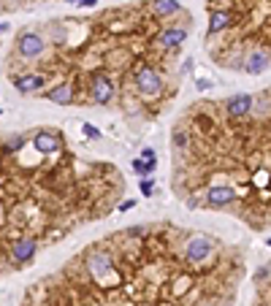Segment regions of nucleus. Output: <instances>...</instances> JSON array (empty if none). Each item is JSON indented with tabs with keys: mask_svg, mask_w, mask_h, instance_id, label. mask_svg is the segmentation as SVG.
I'll return each instance as SVG.
<instances>
[{
	"mask_svg": "<svg viewBox=\"0 0 271 306\" xmlns=\"http://www.w3.org/2000/svg\"><path fill=\"white\" fill-rule=\"evenodd\" d=\"M174 144H176V147H184V144H187V136H184V133H174Z\"/></svg>",
	"mask_w": 271,
	"mask_h": 306,
	"instance_id": "nucleus-21",
	"label": "nucleus"
},
{
	"mask_svg": "<svg viewBox=\"0 0 271 306\" xmlns=\"http://www.w3.org/2000/svg\"><path fill=\"white\" fill-rule=\"evenodd\" d=\"M14 84L19 92H36L44 87V76H19V79H14Z\"/></svg>",
	"mask_w": 271,
	"mask_h": 306,
	"instance_id": "nucleus-12",
	"label": "nucleus"
},
{
	"mask_svg": "<svg viewBox=\"0 0 271 306\" xmlns=\"http://www.w3.org/2000/svg\"><path fill=\"white\" fill-rule=\"evenodd\" d=\"M195 87L198 90H212V82L209 79H195Z\"/></svg>",
	"mask_w": 271,
	"mask_h": 306,
	"instance_id": "nucleus-22",
	"label": "nucleus"
},
{
	"mask_svg": "<svg viewBox=\"0 0 271 306\" xmlns=\"http://www.w3.org/2000/svg\"><path fill=\"white\" fill-rule=\"evenodd\" d=\"M133 206H136V201H133V198H130V201H122V204H119V211H130Z\"/></svg>",
	"mask_w": 271,
	"mask_h": 306,
	"instance_id": "nucleus-23",
	"label": "nucleus"
},
{
	"mask_svg": "<svg viewBox=\"0 0 271 306\" xmlns=\"http://www.w3.org/2000/svg\"><path fill=\"white\" fill-rule=\"evenodd\" d=\"M5 30H8V25H0V33H5Z\"/></svg>",
	"mask_w": 271,
	"mask_h": 306,
	"instance_id": "nucleus-27",
	"label": "nucleus"
},
{
	"mask_svg": "<svg viewBox=\"0 0 271 306\" xmlns=\"http://www.w3.org/2000/svg\"><path fill=\"white\" fill-rule=\"evenodd\" d=\"M184 38H187V30H184V27H168V30L160 33V46L171 49V46H179Z\"/></svg>",
	"mask_w": 271,
	"mask_h": 306,
	"instance_id": "nucleus-11",
	"label": "nucleus"
},
{
	"mask_svg": "<svg viewBox=\"0 0 271 306\" xmlns=\"http://www.w3.org/2000/svg\"><path fill=\"white\" fill-rule=\"evenodd\" d=\"M147 163V174H152L155 168H158V157H152V160H144Z\"/></svg>",
	"mask_w": 271,
	"mask_h": 306,
	"instance_id": "nucleus-24",
	"label": "nucleus"
},
{
	"mask_svg": "<svg viewBox=\"0 0 271 306\" xmlns=\"http://www.w3.org/2000/svg\"><path fill=\"white\" fill-rule=\"evenodd\" d=\"M44 38L38 36V33H22L19 38H16V49H19L22 57H38L44 54Z\"/></svg>",
	"mask_w": 271,
	"mask_h": 306,
	"instance_id": "nucleus-3",
	"label": "nucleus"
},
{
	"mask_svg": "<svg viewBox=\"0 0 271 306\" xmlns=\"http://www.w3.org/2000/svg\"><path fill=\"white\" fill-rule=\"evenodd\" d=\"M68 3H73V5H82V8H92V5L98 3V0H68Z\"/></svg>",
	"mask_w": 271,
	"mask_h": 306,
	"instance_id": "nucleus-20",
	"label": "nucleus"
},
{
	"mask_svg": "<svg viewBox=\"0 0 271 306\" xmlns=\"http://www.w3.org/2000/svg\"><path fill=\"white\" fill-rule=\"evenodd\" d=\"M136 87L144 92V95H158L160 90H163V82H160V76L152 71V68H138L136 71Z\"/></svg>",
	"mask_w": 271,
	"mask_h": 306,
	"instance_id": "nucleus-1",
	"label": "nucleus"
},
{
	"mask_svg": "<svg viewBox=\"0 0 271 306\" xmlns=\"http://www.w3.org/2000/svg\"><path fill=\"white\" fill-rule=\"evenodd\" d=\"M206 198H209V206L222 209V206H228V204H233V201H236V190L233 187H212Z\"/></svg>",
	"mask_w": 271,
	"mask_h": 306,
	"instance_id": "nucleus-7",
	"label": "nucleus"
},
{
	"mask_svg": "<svg viewBox=\"0 0 271 306\" xmlns=\"http://www.w3.org/2000/svg\"><path fill=\"white\" fill-rule=\"evenodd\" d=\"M0 114H3V111H0Z\"/></svg>",
	"mask_w": 271,
	"mask_h": 306,
	"instance_id": "nucleus-29",
	"label": "nucleus"
},
{
	"mask_svg": "<svg viewBox=\"0 0 271 306\" xmlns=\"http://www.w3.org/2000/svg\"><path fill=\"white\" fill-rule=\"evenodd\" d=\"M87 268H90L92 276H103L111 271V257H108L106 252H92L90 260H87Z\"/></svg>",
	"mask_w": 271,
	"mask_h": 306,
	"instance_id": "nucleus-8",
	"label": "nucleus"
},
{
	"mask_svg": "<svg viewBox=\"0 0 271 306\" xmlns=\"http://www.w3.org/2000/svg\"><path fill=\"white\" fill-rule=\"evenodd\" d=\"M141 157H144V160H152V157H155V152H152V149H144Z\"/></svg>",
	"mask_w": 271,
	"mask_h": 306,
	"instance_id": "nucleus-26",
	"label": "nucleus"
},
{
	"mask_svg": "<svg viewBox=\"0 0 271 306\" xmlns=\"http://www.w3.org/2000/svg\"><path fill=\"white\" fill-rule=\"evenodd\" d=\"M114 95V87L106 76H92V98L95 103H108Z\"/></svg>",
	"mask_w": 271,
	"mask_h": 306,
	"instance_id": "nucleus-6",
	"label": "nucleus"
},
{
	"mask_svg": "<svg viewBox=\"0 0 271 306\" xmlns=\"http://www.w3.org/2000/svg\"><path fill=\"white\" fill-rule=\"evenodd\" d=\"M33 255H36V241H33V239H19V241H14V260L27 263Z\"/></svg>",
	"mask_w": 271,
	"mask_h": 306,
	"instance_id": "nucleus-10",
	"label": "nucleus"
},
{
	"mask_svg": "<svg viewBox=\"0 0 271 306\" xmlns=\"http://www.w3.org/2000/svg\"><path fill=\"white\" fill-rule=\"evenodd\" d=\"M212 252V239H206V236H195V239L187 241V250H184V257H187V263H201L206 260Z\"/></svg>",
	"mask_w": 271,
	"mask_h": 306,
	"instance_id": "nucleus-2",
	"label": "nucleus"
},
{
	"mask_svg": "<svg viewBox=\"0 0 271 306\" xmlns=\"http://www.w3.org/2000/svg\"><path fill=\"white\" fill-rule=\"evenodd\" d=\"M46 98H49L52 103H60V106H65V103H71L73 92H71V87H68V84H57L54 90L46 92Z\"/></svg>",
	"mask_w": 271,
	"mask_h": 306,
	"instance_id": "nucleus-13",
	"label": "nucleus"
},
{
	"mask_svg": "<svg viewBox=\"0 0 271 306\" xmlns=\"http://www.w3.org/2000/svg\"><path fill=\"white\" fill-rule=\"evenodd\" d=\"M133 171H136V174L147 176V163H144V160H133Z\"/></svg>",
	"mask_w": 271,
	"mask_h": 306,
	"instance_id": "nucleus-18",
	"label": "nucleus"
},
{
	"mask_svg": "<svg viewBox=\"0 0 271 306\" xmlns=\"http://www.w3.org/2000/svg\"><path fill=\"white\" fill-rule=\"evenodd\" d=\"M252 108V95H233L225 101V111L230 117H244V114H250Z\"/></svg>",
	"mask_w": 271,
	"mask_h": 306,
	"instance_id": "nucleus-5",
	"label": "nucleus"
},
{
	"mask_svg": "<svg viewBox=\"0 0 271 306\" xmlns=\"http://www.w3.org/2000/svg\"><path fill=\"white\" fill-rule=\"evenodd\" d=\"M22 144H25V141H22V138H11V141H8V149H19Z\"/></svg>",
	"mask_w": 271,
	"mask_h": 306,
	"instance_id": "nucleus-25",
	"label": "nucleus"
},
{
	"mask_svg": "<svg viewBox=\"0 0 271 306\" xmlns=\"http://www.w3.org/2000/svg\"><path fill=\"white\" fill-rule=\"evenodd\" d=\"M82 133H84L87 138H92V141H98V138H101V130H98L95 125H90V122H84V125H82Z\"/></svg>",
	"mask_w": 271,
	"mask_h": 306,
	"instance_id": "nucleus-17",
	"label": "nucleus"
},
{
	"mask_svg": "<svg viewBox=\"0 0 271 306\" xmlns=\"http://www.w3.org/2000/svg\"><path fill=\"white\" fill-rule=\"evenodd\" d=\"M266 68H269V54H266V51L252 49L250 54H247V60H244V71H247V73L258 76V73H263Z\"/></svg>",
	"mask_w": 271,
	"mask_h": 306,
	"instance_id": "nucleus-4",
	"label": "nucleus"
},
{
	"mask_svg": "<svg viewBox=\"0 0 271 306\" xmlns=\"http://www.w3.org/2000/svg\"><path fill=\"white\" fill-rule=\"evenodd\" d=\"M33 144H36V149L41 154H52V152H57L60 149V138L57 136H52V133H36V138H33Z\"/></svg>",
	"mask_w": 271,
	"mask_h": 306,
	"instance_id": "nucleus-9",
	"label": "nucleus"
},
{
	"mask_svg": "<svg viewBox=\"0 0 271 306\" xmlns=\"http://www.w3.org/2000/svg\"><path fill=\"white\" fill-rule=\"evenodd\" d=\"M141 193H144V195H152V193H155V184L149 182V179H144V182H141Z\"/></svg>",
	"mask_w": 271,
	"mask_h": 306,
	"instance_id": "nucleus-19",
	"label": "nucleus"
},
{
	"mask_svg": "<svg viewBox=\"0 0 271 306\" xmlns=\"http://www.w3.org/2000/svg\"><path fill=\"white\" fill-rule=\"evenodd\" d=\"M228 25H230V14H228V11H215V14H212V19H209V30L212 33L222 30V27H228Z\"/></svg>",
	"mask_w": 271,
	"mask_h": 306,
	"instance_id": "nucleus-14",
	"label": "nucleus"
},
{
	"mask_svg": "<svg viewBox=\"0 0 271 306\" xmlns=\"http://www.w3.org/2000/svg\"><path fill=\"white\" fill-rule=\"evenodd\" d=\"M269 247H271V239H269Z\"/></svg>",
	"mask_w": 271,
	"mask_h": 306,
	"instance_id": "nucleus-28",
	"label": "nucleus"
},
{
	"mask_svg": "<svg viewBox=\"0 0 271 306\" xmlns=\"http://www.w3.org/2000/svg\"><path fill=\"white\" fill-rule=\"evenodd\" d=\"M252 182H255L258 184V187H269V182H271V174H269V171H255V179H252Z\"/></svg>",
	"mask_w": 271,
	"mask_h": 306,
	"instance_id": "nucleus-16",
	"label": "nucleus"
},
{
	"mask_svg": "<svg viewBox=\"0 0 271 306\" xmlns=\"http://www.w3.org/2000/svg\"><path fill=\"white\" fill-rule=\"evenodd\" d=\"M152 8L158 11V14H176V11H179V3H176V0H155Z\"/></svg>",
	"mask_w": 271,
	"mask_h": 306,
	"instance_id": "nucleus-15",
	"label": "nucleus"
}]
</instances>
